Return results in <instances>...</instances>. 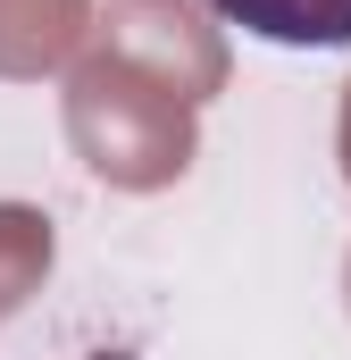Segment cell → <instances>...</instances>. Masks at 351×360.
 Wrapping results in <instances>:
<instances>
[{
  "label": "cell",
  "mask_w": 351,
  "mask_h": 360,
  "mask_svg": "<svg viewBox=\"0 0 351 360\" xmlns=\"http://www.w3.org/2000/svg\"><path fill=\"white\" fill-rule=\"evenodd\" d=\"M209 8L276 51H343L351 42V0H209Z\"/></svg>",
  "instance_id": "6da1fadb"
}]
</instances>
